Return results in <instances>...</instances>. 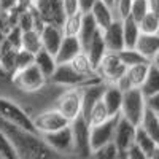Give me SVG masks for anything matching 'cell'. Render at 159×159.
Segmentation results:
<instances>
[{
    "instance_id": "9",
    "label": "cell",
    "mask_w": 159,
    "mask_h": 159,
    "mask_svg": "<svg viewBox=\"0 0 159 159\" xmlns=\"http://www.w3.org/2000/svg\"><path fill=\"white\" fill-rule=\"evenodd\" d=\"M126 73V65L121 62L116 52H107L96 67V75L105 84H116Z\"/></svg>"
},
{
    "instance_id": "43",
    "label": "cell",
    "mask_w": 159,
    "mask_h": 159,
    "mask_svg": "<svg viewBox=\"0 0 159 159\" xmlns=\"http://www.w3.org/2000/svg\"><path fill=\"white\" fill-rule=\"evenodd\" d=\"M147 3H148L150 11H153V13H156V15H159V0H147Z\"/></svg>"
},
{
    "instance_id": "38",
    "label": "cell",
    "mask_w": 159,
    "mask_h": 159,
    "mask_svg": "<svg viewBox=\"0 0 159 159\" xmlns=\"http://www.w3.org/2000/svg\"><path fill=\"white\" fill-rule=\"evenodd\" d=\"M145 105H147V110L153 111L154 115H159V94L145 97Z\"/></svg>"
},
{
    "instance_id": "33",
    "label": "cell",
    "mask_w": 159,
    "mask_h": 159,
    "mask_svg": "<svg viewBox=\"0 0 159 159\" xmlns=\"http://www.w3.org/2000/svg\"><path fill=\"white\" fill-rule=\"evenodd\" d=\"M118 54V57L121 59V62L126 65V69H129V67H134V65H137V64H143V62H147L145 61L139 52L135 51V49H129V48H124V49H121L119 52H116Z\"/></svg>"
},
{
    "instance_id": "50",
    "label": "cell",
    "mask_w": 159,
    "mask_h": 159,
    "mask_svg": "<svg viewBox=\"0 0 159 159\" xmlns=\"http://www.w3.org/2000/svg\"><path fill=\"white\" fill-rule=\"evenodd\" d=\"M34 2H35V0H34Z\"/></svg>"
},
{
    "instance_id": "30",
    "label": "cell",
    "mask_w": 159,
    "mask_h": 159,
    "mask_svg": "<svg viewBox=\"0 0 159 159\" xmlns=\"http://www.w3.org/2000/svg\"><path fill=\"white\" fill-rule=\"evenodd\" d=\"M84 119H86V123L89 124V127H94V126H99V124H102V123H105V121H108L110 115H108L107 108H105L103 102L100 100L96 107L89 111V115H88Z\"/></svg>"
},
{
    "instance_id": "6",
    "label": "cell",
    "mask_w": 159,
    "mask_h": 159,
    "mask_svg": "<svg viewBox=\"0 0 159 159\" xmlns=\"http://www.w3.org/2000/svg\"><path fill=\"white\" fill-rule=\"evenodd\" d=\"M32 124H34V130L38 135L52 134V132H57L64 127L70 126V123L54 107H49L35 113L32 116Z\"/></svg>"
},
{
    "instance_id": "36",
    "label": "cell",
    "mask_w": 159,
    "mask_h": 159,
    "mask_svg": "<svg viewBox=\"0 0 159 159\" xmlns=\"http://www.w3.org/2000/svg\"><path fill=\"white\" fill-rule=\"evenodd\" d=\"M0 156L3 159H19L13 143L8 140V137L3 132H0Z\"/></svg>"
},
{
    "instance_id": "15",
    "label": "cell",
    "mask_w": 159,
    "mask_h": 159,
    "mask_svg": "<svg viewBox=\"0 0 159 159\" xmlns=\"http://www.w3.org/2000/svg\"><path fill=\"white\" fill-rule=\"evenodd\" d=\"M40 40H42V49H45L46 52L54 56L56 51L59 49L62 40H64V32L62 27L59 25H52V24H46L45 29L40 34Z\"/></svg>"
},
{
    "instance_id": "37",
    "label": "cell",
    "mask_w": 159,
    "mask_h": 159,
    "mask_svg": "<svg viewBox=\"0 0 159 159\" xmlns=\"http://www.w3.org/2000/svg\"><path fill=\"white\" fill-rule=\"evenodd\" d=\"M30 65H34V54H30V52L24 51V49H18L16 59H15V73L25 67H30Z\"/></svg>"
},
{
    "instance_id": "12",
    "label": "cell",
    "mask_w": 159,
    "mask_h": 159,
    "mask_svg": "<svg viewBox=\"0 0 159 159\" xmlns=\"http://www.w3.org/2000/svg\"><path fill=\"white\" fill-rule=\"evenodd\" d=\"M135 132L137 127L134 124H130L129 121L123 119L121 116L118 118L116 129H115V137H113V147L119 154H124L130 147H134L135 142Z\"/></svg>"
},
{
    "instance_id": "31",
    "label": "cell",
    "mask_w": 159,
    "mask_h": 159,
    "mask_svg": "<svg viewBox=\"0 0 159 159\" xmlns=\"http://www.w3.org/2000/svg\"><path fill=\"white\" fill-rule=\"evenodd\" d=\"M81 22H83L81 13H76V15H72V16H65V21L61 25L64 37H78V32L81 29Z\"/></svg>"
},
{
    "instance_id": "11",
    "label": "cell",
    "mask_w": 159,
    "mask_h": 159,
    "mask_svg": "<svg viewBox=\"0 0 159 159\" xmlns=\"http://www.w3.org/2000/svg\"><path fill=\"white\" fill-rule=\"evenodd\" d=\"M118 118H110L108 121H105L99 126L91 127L89 132V142H91V151H97L103 147L113 145V137H115V129H116V123Z\"/></svg>"
},
{
    "instance_id": "4",
    "label": "cell",
    "mask_w": 159,
    "mask_h": 159,
    "mask_svg": "<svg viewBox=\"0 0 159 159\" xmlns=\"http://www.w3.org/2000/svg\"><path fill=\"white\" fill-rule=\"evenodd\" d=\"M81 103H83V88H69L59 92L54 100V107L69 123L78 116H81Z\"/></svg>"
},
{
    "instance_id": "51",
    "label": "cell",
    "mask_w": 159,
    "mask_h": 159,
    "mask_svg": "<svg viewBox=\"0 0 159 159\" xmlns=\"http://www.w3.org/2000/svg\"><path fill=\"white\" fill-rule=\"evenodd\" d=\"M123 159H124V157H123Z\"/></svg>"
},
{
    "instance_id": "17",
    "label": "cell",
    "mask_w": 159,
    "mask_h": 159,
    "mask_svg": "<svg viewBox=\"0 0 159 159\" xmlns=\"http://www.w3.org/2000/svg\"><path fill=\"white\" fill-rule=\"evenodd\" d=\"M80 52H81V45H80L78 38L76 37H64L54 57H56L57 65H64V64H70Z\"/></svg>"
},
{
    "instance_id": "19",
    "label": "cell",
    "mask_w": 159,
    "mask_h": 159,
    "mask_svg": "<svg viewBox=\"0 0 159 159\" xmlns=\"http://www.w3.org/2000/svg\"><path fill=\"white\" fill-rule=\"evenodd\" d=\"M102 102L107 108L110 118L119 116V111H121V103H123V91L119 89L116 84H107L103 91V97Z\"/></svg>"
},
{
    "instance_id": "23",
    "label": "cell",
    "mask_w": 159,
    "mask_h": 159,
    "mask_svg": "<svg viewBox=\"0 0 159 159\" xmlns=\"http://www.w3.org/2000/svg\"><path fill=\"white\" fill-rule=\"evenodd\" d=\"M99 32V27L96 25L94 19L91 18V15H83V22H81V29L78 32V42L81 45V51H84L88 48V45L91 43V40L96 37V34Z\"/></svg>"
},
{
    "instance_id": "16",
    "label": "cell",
    "mask_w": 159,
    "mask_h": 159,
    "mask_svg": "<svg viewBox=\"0 0 159 159\" xmlns=\"http://www.w3.org/2000/svg\"><path fill=\"white\" fill-rule=\"evenodd\" d=\"M105 46L108 52H119L124 49V38H123V24L121 21H113L107 29L102 32Z\"/></svg>"
},
{
    "instance_id": "7",
    "label": "cell",
    "mask_w": 159,
    "mask_h": 159,
    "mask_svg": "<svg viewBox=\"0 0 159 159\" xmlns=\"http://www.w3.org/2000/svg\"><path fill=\"white\" fill-rule=\"evenodd\" d=\"M97 81H100L99 78H86L80 75L78 72H75L69 64H64V65H57L54 75L51 76L48 83H51L52 86L59 89H69V88H83Z\"/></svg>"
},
{
    "instance_id": "39",
    "label": "cell",
    "mask_w": 159,
    "mask_h": 159,
    "mask_svg": "<svg viewBox=\"0 0 159 159\" xmlns=\"http://www.w3.org/2000/svg\"><path fill=\"white\" fill-rule=\"evenodd\" d=\"M62 5H64L65 16H72V15H76V13H80L78 0H62Z\"/></svg>"
},
{
    "instance_id": "26",
    "label": "cell",
    "mask_w": 159,
    "mask_h": 159,
    "mask_svg": "<svg viewBox=\"0 0 159 159\" xmlns=\"http://www.w3.org/2000/svg\"><path fill=\"white\" fill-rule=\"evenodd\" d=\"M69 65H70L75 72H78L80 75H83V76H86V78H99V76L96 75V70H94V67H92V64L89 62L88 56L84 54L83 51L80 52V54H78Z\"/></svg>"
},
{
    "instance_id": "34",
    "label": "cell",
    "mask_w": 159,
    "mask_h": 159,
    "mask_svg": "<svg viewBox=\"0 0 159 159\" xmlns=\"http://www.w3.org/2000/svg\"><path fill=\"white\" fill-rule=\"evenodd\" d=\"M150 11L147 0H132V8H130V15L129 18L134 19L137 24L147 16V13Z\"/></svg>"
},
{
    "instance_id": "20",
    "label": "cell",
    "mask_w": 159,
    "mask_h": 159,
    "mask_svg": "<svg viewBox=\"0 0 159 159\" xmlns=\"http://www.w3.org/2000/svg\"><path fill=\"white\" fill-rule=\"evenodd\" d=\"M83 52L88 56L89 62L92 64V67H94V70H96V67L100 64V61L103 59V56L108 52V51H107V46H105V42H103V37H102V32H100V30L96 34L94 38L91 40V43L88 45V48H86Z\"/></svg>"
},
{
    "instance_id": "24",
    "label": "cell",
    "mask_w": 159,
    "mask_h": 159,
    "mask_svg": "<svg viewBox=\"0 0 159 159\" xmlns=\"http://www.w3.org/2000/svg\"><path fill=\"white\" fill-rule=\"evenodd\" d=\"M123 24V38H124V48H129V49H134L135 48V43L140 37V27L139 24L130 19V18H126L121 21Z\"/></svg>"
},
{
    "instance_id": "49",
    "label": "cell",
    "mask_w": 159,
    "mask_h": 159,
    "mask_svg": "<svg viewBox=\"0 0 159 159\" xmlns=\"http://www.w3.org/2000/svg\"><path fill=\"white\" fill-rule=\"evenodd\" d=\"M0 159H3V157H2V156H0Z\"/></svg>"
},
{
    "instance_id": "29",
    "label": "cell",
    "mask_w": 159,
    "mask_h": 159,
    "mask_svg": "<svg viewBox=\"0 0 159 159\" xmlns=\"http://www.w3.org/2000/svg\"><path fill=\"white\" fill-rule=\"evenodd\" d=\"M140 91H142V94L145 97H150L153 94H159V70L157 69H154V67L150 65L147 80H145V83L142 84Z\"/></svg>"
},
{
    "instance_id": "42",
    "label": "cell",
    "mask_w": 159,
    "mask_h": 159,
    "mask_svg": "<svg viewBox=\"0 0 159 159\" xmlns=\"http://www.w3.org/2000/svg\"><path fill=\"white\" fill-rule=\"evenodd\" d=\"M18 2V10H29L30 7H32V3H34V0H16Z\"/></svg>"
},
{
    "instance_id": "35",
    "label": "cell",
    "mask_w": 159,
    "mask_h": 159,
    "mask_svg": "<svg viewBox=\"0 0 159 159\" xmlns=\"http://www.w3.org/2000/svg\"><path fill=\"white\" fill-rule=\"evenodd\" d=\"M130 8H132V0H116L113 3V15L118 21H123L129 18L130 15Z\"/></svg>"
},
{
    "instance_id": "47",
    "label": "cell",
    "mask_w": 159,
    "mask_h": 159,
    "mask_svg": "<svg viewBox=\"0 0 159 159\" xmlns=\"http://www.w3.org/2000/svg\"><path fill=\"white\" fill-rule=\"evenodd\" d=\"M5 42V34L2 32V30H0V46H2V43Z\"/></svg>"
},
{
    "instance_id": "41",
    "label": "cell",
    "mask_w": 159,
    "mask_h": 159,
    "mask_svg": "<svg viewBox=\"0 0 159 159\" xmlns=\"http://www.w3.org/2000/svg\"><path fill=\"white\" fill-rule=\"evenodd\" d=\"M123 157H124V159H148V156L143 154V153L135 147V145H134V147H130V148L123 154Z\"/></svg>"
},
{
    "instance_id": "32",
    "label": "cell",
    "mask_w": 159,
    "mask_h": 159,
    "mask_svg": "<svg viewBox=\"0 0 159 159\" xmlns=\"http://www.w3.org/2000/svg\"><path fill=\"white\" fill-rule=\"evenodd\" d=\"M139 27L142 34H159V15L148 11L147 16L139 22Z\"/></svg>"
},
{
    "instance_id": "3",
    "label": "cell",
    "mask_w": 159,
    "mask_h": 159,
    "mask_svg": "<svg viewBox=\"0 0 159 159\" xmlns=\"http://www.w3.org/2000/svg\"><path fill=\"white\" fill-rule=\"evenodd\" d=\"M0 119L5 121L7 124L19 127L22 130L35 132L32 124V116L24 110V107L19 102L5 96H0Z\"/></svg>"
},
{
    "instance_id": "28",
    "label": "cell",
    "mask_w": 159,
    "mask_h": 159,
    "mask_svg": "<svg viewBox=\"0 0 159 159\" xmlns=\"http://www.w3.org/2000/svg\"><path fill=\"white\" fill-rule=\"evenodd\" d=\"M21 49L30 52V54H37L42 49V40H40V34H37L35 30H25L22 32L21 37Z\"/></svg>"
},
{
    "instance_id": "25",
    "label": "cell",
    "mask_w": 159,
    "mask_h": 159,
    "mask_svg": "<svg viewBox=\"0 0 159 159\" xmlns=\"http://www.w3.org/2000/svg\"><path fill=\"white\" fill-rule=\"evenodd\" d=\"M139 127L159 145V121H157V115H154L150 110H145V115L142 118Z\"/></svg>"
},
{
    "instance_id": "22",
    "label": "cell",
    "mask_w": 159,
    "mask_h": 159,
    "mask_svg": "<svg viewBox=\"0 0 159 159\" xmlns=\"http://www.w3.org/2000/svg\"><path fill=\"white\" fill-rule=\"evenodd\" d=\"M89 15H91L92 19H94V22H96V25L99 27L100 32H103L113 21H116L111 7H108L107 3H103L102 0H100V2H99L94 8H92V11L89 13Z\"/></svg>"
},
{
    "instance_id": "48",
    "label": "cell",
    "mask_w": 159,
    "mask_h": 159,
    "mask_svg": "<svg viewBox=\"0 0 159 159\" xmlns=\"http://www.w3.org/2000/svg\"><path fill=\"white\" fill-rule=\"evenodd\" d=\"M157 121H159V115H157Z\"/></svg>"
},
{
    "instance_id": "46",
    "label": "cell",
    "mask_w": 159,
    "mask_h": 159,
    "mask_svg": "<svg viewBox=\"0 0 159 159\" xmlns=\"http://www.w3.org/2000/svg\"><path fill=\"white\" fill-rule=\"evenodd\" d=\"M102 2H103V3H107L108 7H111V8H113V3H115V0H102Z\"/></svg>"
},
{
    "instance_id": "21",
    "label": "cell",
    "mask_w": 159,
    "mask_h": 159,
    "mask_svg": "<svg viewBox=\"0 0 159 159\" xmlns=\"http://www.w3.org/2000/svg\"><path fill=\"white\" fill-rule=\"evenodd\" d=\"M34 65L40 70V73H42L48 81L51 80V76L54 75V72L57 69L56 57L52 54H49V52H46L45 49H40L34 56Z\"/></svg>"
},
{
    "instance_id": "40",
    "label": "cell",
    "mask_w": 159,
    "mask_h": 159,
    "mask_svg": "<svg viewBox=\"0 0 159 159\" xmlns=\"http://www.w3.org/2000/svg\"><path fill=\"white\" fill-rule=\"evenodd\" d=\"M100 0H78V7H80V13L81 15H89Z\"/></svg>"
},
{
    "instance_id": "14",
    "label": "cell",
    "mask_w": 159,
    "mask_h": 159,
    "mask_svg": "<svg viewBox=\"0 0 159 159\" xmlns=\"http://www.w3.org/2000/svg\"><path fill=\"white\" fill-rule=\"evenodd\" d=\"M105 83L97 81L88 86H83V103H81V118H86L89 111L96 107V105L102 100L103 91H105Z\"/></svg>"
},
{
    "instance_id": "10",
    "label": "cell",
    "mask_w": 159,
    "mask_h": 159,
    "mask_svg": "<svg viewBox=\"0 0 159 159\" xmlns=\"http://www.w3.org/2000/svg\"><path fill=\"white\" fill-rule=\"evenodd\" d=\"M43 139V142L46 143V147L61 157H70L73 156V139H72V130L70 126L64 127L57 132L52 134H46V135H40Z\"/></svg>"
},
{
    "instance_id": "44",
    "label": "cell",
    "mask_w": 159,
    "mask_h": 159,
    "mask_svg": "<svg viewBox=\"0 0 159 159\" xmlns=\"http://www.w3.org/2000/svg\"><path fill=\"white\" fill-rule=\"evenodd\" d=\"M150 65H151V67H154V69H157V70H159V51H157V54H156V56L151 59Z\"/></svg>"
},
{
    "instance_id": "13",
    "label": "cell",
    "mask_w": 159,
    "mask_h": 159,
    "mask_svg": "<svg viewBox=\"0 0 159 159\" xmlns=\"http://www.w3.org/2000/svg\"><path fill=\"white\" fill-rule=\"evenodd\" d=\"M150 70V62H143V64H137L134 67L126 69V73L123 75V78L116 83V86L121 89L123 92L130 91V89H140L142 84L145 83Z\"/></svg>"
},
{
    "instance_id": "1",
    "label": "cell",
    "mask_w": 159,
    "mask_h": 159,
    "mask_svg": "<svg viewBox=\"0 0 159 159\" xmlns=\"http://www.w3.org/2000/svg\"><path fill=\"white\" fill-rule=\"evenodd\" d=\"M0 132H3L8 140L13 143L19 159H64L52 153L46 147L43 139L35 132L10 126L2 119H0Z\"/></svg>"
},
{
    "instance_id": "45",
    "label": "cell",
    "mask_w": 159,
    "mask_h": 159,
    "mask_svg": "<svg viewBox=\"0 0 159 159\" xmlns=\"http://www.w3.org/2000/svg\"><path fill=\"white\" fill-rule=\"evenodd\" d=\"M148 159H159V148H157V150H156V151H154V153L148 157Z\"/></svg>"
},
{
    "instance_id": "8",
    "label": "cell",
    "mask_w": 159,
    "mask_h": 159,
    "mask_svg": "<svg viewBox=\"0 0 159 159\" xmlns=\"http://www.w3.org/2000/svg\"><path fill=\"white\" fill-rule=\"evenodd\" d=\"M72 139H73V156L78 159H89L91 156V142H89V132L91 127L86 123V119L78 116L70 123Z\"/></svg>"
},
{
    "instance_id": "18",
    "label": "cell",
    "mask_w": 159,
    "mask_h": 159,
    "mask_svg": "<svg viewBox=\"0 0 159 159\" xmlns=\"http://www.w3.org/2000/svg\"><path fill=\"white\" fill-rule=\"evenodd\" d=\"M134 49L147 62H151L159 51V34H140Z\"/></svg>"
},
{
    "instance_id": "2",
    "label": "cell",
    "mask_w": 159,
    "mask_h": 159,
    "mask_svg": "<svg viewBox=\"0 0 159 159\" xmlns=\"http://www.w3.org/2000/svg\"><path fill=\"white\" fill-rule=\"evenodd\" d=\"M10 84L18 94L22 96L21 99V105H22L25 100V96H32L43 91L48 86V80L40 73V70L35 65H30V67H25L22 70H18L16 73H13Z\"/></svg>"
},
{
    "instance_id": "5",
    "label": "cell",
    "mask_w": 159,
    "mask_h": 159,
    "mask_svg": "<svg viewBox=\"0 0 159 159\" xmlns=\"http://www.w3.org/2000/svg\"><path fill=\"white\" fill-rule=\"evenodd\" d=\"M145 110H147L145 96L142 94L140 89H130L123 92V103H121V111H119V116L123 119L139 127L145 115Z\"/></svg>"
},
{
    "instance_id": "27",
    "label": "cell",
    "mask_w": 159,
    "mask_h": 159,
    "mask_svg": "<svg viewBox=\"0 0 159 159\" xmlns=\"http://www.w3.org/2000/svg\"><path fill=\"white\" fill-rule=\"evenodd\" d=\"M134 145L135 147L143 153V154H147L148 157L159 148V145L150 137V135H147L145 132L140 129V127H137V132H135V142H134Z\"/></svg>"
}]
</instances>
